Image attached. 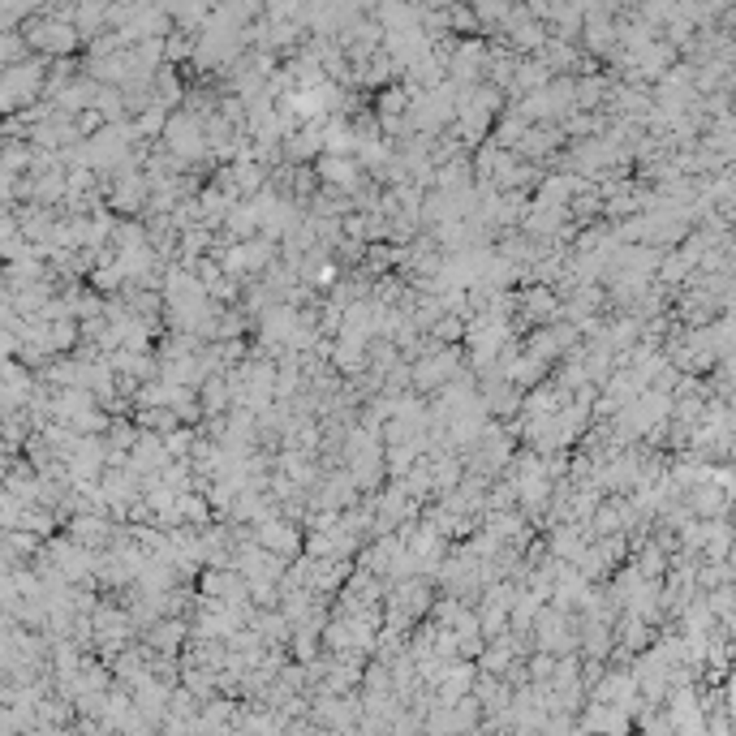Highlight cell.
<instances>
[{"label": "cell", "mask_w": 736, "mask_h": 736, "mask_svg": "<svg viewBox=\"0 0 736 736\" xmlns=\"http://www.w3.org/2000/svg\"><path fill=\"white\" fill-rule=\"evenodd\" d=\"M250 539L259 542V547H267V552H276L280 560H293L302 556V534H297V522H289V517H263V522L250 525Z\"/></svg>", "instance_id": "2"}, {"label": "cell", "mask_w": 736, "mask_h": 736, "mask_svg": "<svg viewBox=\"0 0 736 736\" xmlns=\"http://www.w3.org/2000/svg\"><path fill=\"white\" fill-rule=\"evenodd\" d=\"M314 177H319V185H327V190L353 198L366 173H362L358 155H332V151H323V155H314Z\"/></svg>", "instance_id": "1"}, {"label": "cell", "mask_w": 736, "mask_h": 736, "mask_svg": "<svg viewBox=\"0 0 736 736\" xmlns=\"http://www.w3.org/2000/svg\"><path fill=\"white\" fill-rule=\"evenodd\" d=\"M113 185H104V194H108V207L121 215H134L147 207V173H134V168H121V173H113Z\"/></svg>", "instance_id": "3"}]
</instances>
